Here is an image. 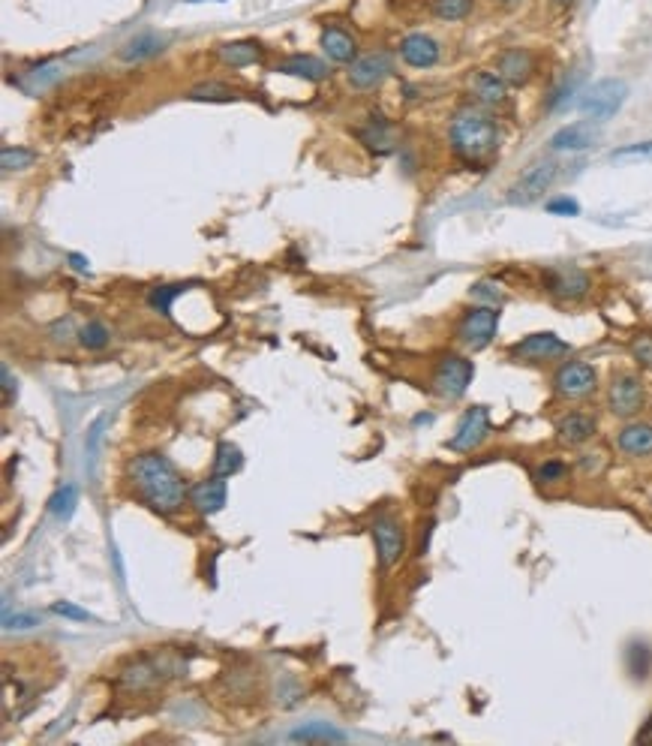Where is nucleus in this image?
Returning a JSON list of instances; mask_svg holds the SVG:
<instances>
[{
    "mask_svg": "<svg viewBox=\"0 0 652 746\" xmlns=\"http://www.w3.org/2000/svg\"><path fill=\"white\" fill-rule=\"evenodd\" d=\"M130 482L136 485V491L142 494V500L160 512V515H172L184 506V479L178 476V470L169 464V458H163L160 452H142L130 461L127 467Z\"/></svg>",
    "mask_w": 652,
    "mask_h": 746,
    "instance_id": "nucleus-1",
    "label": "nucleus"
},
{
    "mask_svg": "<svg viewBox=\"0 0 652 746\" xmlns=\"http://www.w3.org/2000/svg\"><path fill=\"white\" fill-rule=\"evenodd\" d=\"M451 151L463 163H484L499 148V124L484 106H460L448 124Z\"/></svg>",
    "mask_w": 652,
    "mask_h": 746,
    "instance_id": "nucleus-2",
    "label": "nucleus"
},
{
    "mask_svg": "<svg viewBox=\"0 0 652 746\" xmlns=\"http://www.w3.org/2000/svg\"><path fill=\"white\" fill-rule=\"evenodd\" d=\"M625 94H628V88H625L619 79H601V82H595L592 88H586V91L580 94L577 109H580V115L589 118L592 124H604V121H610V118L622 109Z\"/></svg>",
    "mask_w": 652,
    "mask_h": 746,
    "instance_id": "nucleus-3",
    "label": "nucleus"
},
{
    "mask_svg": "<svg viewBox=\"0 0 652 746\" xmlns=\"http://www.w3.org/2000/svg\"><path fill=\"white\" fill-rule=\"evenodd\" d=\"M472 377H475V367L469 358L457 355V352H448L436 361V370H433V392L445 401H457L466 395V389L472 386Z\"/></svg>",
    "mask_w": 652,
    "mask_h": 746,
    "instance_id": "nucleus-4",
    "label": "nucleus"
},
{
    "mask_svg": "<svg viewBox=\"0 0 652 746\" xmlns=\"http://www.w3.org/2000/svg\"><path fill=\"white\" fill-rule=\"evenodd\" d=\"M496 331H499V307H493V304L469 307L457 322V340L469 349L490 346Z\"/></svg>",
    "mask_w": 652,
    "mask_h": 746,
    "instance_id": "nucleus-5",
    "label": "nucleus"
},
{
    "mask_svg": "<svg viewBox=\"0 0 652 746\" xmlns=\"http://www.w3.org/2000/svg\"><path fill=\"white\" fill-rule=\"evenodd\" d=\"M556 178H559V166H556L553 160H538V163H532V166L514 181V187L508 190V199H511L514 205H532V202H538L544 193H550V187L556 184Z\"/></svg>",
    "mask_w": 652,
    "mask_h": 746,
    "instance_id": "nucleus-6",
    "label": "nucleus"
},
{
    "mask_svg": "<svg viewBox=\"0 0 652 746\" xmlns=\"http://www.w3.org/2000/svg\"><path fill=\"white\" fill-rule=\"evenodd\" d=\"M553 389L565 401H583L598 389V373L586 361H565L553 373Z\"/></svg>",
    "mask_w": 652,
    "mask_h": 746,
    "instance_id": "nucleus-7",
    "label": "nucleus"
},
{
    "mask_svg": "<svg viewBox=\"0 0 652 746\" xmlns=\"http://www.w3.org/2000/svg\"><path fill=\"white\" fill-rule=\"evenodd\" d=\"M373 542H376V557L382 569H391L394 563H400L403 551H406V533L403 524L391 515V512H379L370 524Z\"/></svg>",
    "mask_w": 652,
    "mask_h": 746,
    "instance_id": "nucleus-8",
    "label": "nucleus"
},
{
    "mask_svg": "<svg viewBox=\"0 0 652 746\" xmlns=\"http://www.w3.org/2000/svg\"><path fill=\"white\" fill-rule=\"evenodd\" d=\"M646 392L637 373H616L607 386V410L616 419H634L643 410Z\"/></svg>",
    "mask_w": 652,
    "mask_h": 746,
    "instance_id": "nucleus-9",
    "label": "nucleus"
},
{
    "mask_svg": "<svg viewBox=\"0 0 652 746\" xmlns=\"http://www.w3.org/2000/svg\"><path fill=\"white\" fill-rule=\"evenodd\" d=\"M541 280H544V289H547L553 298H559V301H580V298H586L589 289H592L589 274H586L583 268H577V265H553V268H544Z\"/></svg>",
    "mask_w": 652,
    "mask_h": 746,
    "instance_id": "nucleus-10",
    "label": "nucleus"
},
{
    "mask_svg": "<svg viewBox=\"0 0 652 746\" xmlns=\"http://www.w3.org/2000/svg\"><path fill=\"white\" fill-rule=\"evenodd\" d=\"M391 76H394V58H391V52H373L367 58H358L349 67V73H346V79H349V85L355 91H373V88H379Z\"/></svg>",
    "mask_w": 652,
    "mask_h": 746,
    "instance_id": "nucleus-11",
    "label": "nucleus"
},
{
    "mask_svg": "<svg viewBox=\"0 0 652 746\" xmlns=\"http://www.w3.org/2000/svg\"><path fill=\"white\" fill-rule=\"evenodd\" d=\"M568 352V343L553 334V331H538V334H529L523 340H517L511 346V358L517 361H529V364H541V361H553L559 355Z\"/></svg>",
    "mask_w": 652,
    "mask_h": 746,
    "instance_id": "nucleus-12",
    "label": "nucleus"
},
{
    "mask_svg": "<svg viewBox=\"0 0 652 746\" xmlns=\"http://www.w3.org/2000/svg\"><path fill=\"white\" fill-rule=\"evenodd\" d=\"M487 431H490V413H487V407H472V410H466V416L460 419L454 437L445 446L451 452H472V449H478L487 440Z\"/></svg>",
    "mask_w": 652,
    "mask_h": 746,
    "instance_id": "nucleus-13",
    "label": "nucleus"
},
{
    "mask_svg": "<svg viewBox=\"0 0 652 746\" xmlns=\"http://www.w3.org/2000/svg\"><path fill=\"white\" fill-rule=\"evenodd\" d=\"M496 73H499L508 85L523 88V85L532 79V73H535V55H532L529 49H520V46L505 49V52L496 55Z\"/></svg>",
    "mask_w": 652,
    "mask_h": 746,
    "instance_id": "nucleus-14",
    "label": "nucleus"
},
{
    "mask_svg": "<svg viewBox=\"0 0 652 746\" xmlns=\"http://www.w3.org/2000/svg\"><path fill=\"white\" fill-rule=\"evenodd\" d=\"M400 58H403V64H409L415 70H430L439 64L442 49L430 34H409L400 40Z\"/></svg>",
    "mask_w": 652,
    "mask_h": 746,
    "instance_id": "nucleus-15",
    "label": "nucleus"
},
{
    "mask_svg": "<svg viewBox=\"0 0 652 746\" xmlns=\"http://www.w3.org/2000/svg\"><path fill=\"white\" fill-rule=\"evenodd\" d=\"M469 91H472L475 103L484 106V109L505 106V100H508V82L496 70H478V73H472Z\"/></svg>",
    "mask_w": 652,
    "mask_h": 746,
    "instance_id": "nucleus-16",
    "label": "nucleus"
},
{
    "mask_svg": "<svg viewBox=\"0 0 652 746\" xmlns=\"http://www.w3.org/2000/svg\"><path fill=\"white\" fill-rule=\"evenodd\" d=\"M595 431H598V425L589 413H568L556 422V440L568 449L586 446L595 437Z\"/></svg>",
    "mask_w": 652,
    "mask_h": 746,
    "instance_id": "nucleus-17",
    "label": "nucleus"
},
{
    "mask_svg": "<svg viewBox=\"0 0 652 746\" xmlns=\"http://www.w3.org/2000/svg\"><path fill=\"white\" fill-rule=\"evenodd\" d=\"M226 500H229V485L223 482V476L196 482L190 488V503L196 506L199 515H217L226 506Z\"/></svg>",
    "mask_w": 652,
    "mask_h": 746,
    "instance_id": "nucleus-18",
    "label": "nucleus"
},
{
    "mask_svg": "<svg viewBox=\"0 0 652 746\" xmlns=\"http://www.w3.org/2000/svg\"><path fill=\"white\" fill-rule=\"evenodd\" d=\"M616 449L628 458H649L652 455V425L649 422H628L616 431Z\"/></svg>",
    "mask_w": 652,
    "mask_h": 746,
    "instance_id": "nucleus-19",
    "label": "nucleus"
},
{
    "mask_svg": "<svg viewBox=\"0 0 652 746\" xmlns=\"http://www.w3.org/2000/svg\"><path fill=\"white\" fill-rule=\"evenodd\" d=\"M322 52L334 61V64H355L358 61V40L340 28V25H328L322 31Z\"/></svg>",
    "mask_w": 652,
    "mask_h": 746,
    "instance_id": "nucleus-20",
    "label": "nucleus"
},
{
    "mask_svg": "<svg viewBox=\"0 0 652 746\" xmlns=\"http://www.w3.org/2000/svg\"><path fill=\"white\" fill-rule=\"evenodd\" d=\"M277 73L295 76V79H304V82H325L331 76L328 64L313 58V55H289L286 61L277 64Z\"/></svg>",
    "mask_w": 652,
    "mask_h": 746,
    "instance_id": "nucleus-21",
    "label": "nucleus"
},
{
    "mask_svg": "<svg viewBox=\"0 0 652 746\" xmlns=\"http://www.w3.org/2000/svg\"><path fill=\"white\" fill-rule=\"evenodd\" d=\"M598 142V130L589 124H568L550 136V151H586Z\"/></svg>",
    "mask_w": 652,
    "mask_h": 746,
    "instance_id": "nucleus-22",
    "label": "nucleus"
},
{
    "mask_svg": "<svg viewBox=\"0 0 652 746\" xmlns=\"http://www.w3.org/2000/svg\"><path fill=\"white\" fill-rule=\"evenodd\" d=\"M217 58L232 70H244V67H253L262 61V49L253 40H232V43L217 46Z\"/></svg>",
    "mask_w": 652,
    "mask_h": 746,
    "instance_id": "nucleus-23",
    "label": "nucleus"
},
{
    "mask_svg": "<svg viewBox=\"0 0 652 746\" xmlns=\"http://www.w3.org/2000/svg\"><path fill=\"white\" fill-rule=\"evenodd\" d=\"M163 46H166L163 37H157V34H142V37L130 40V43L118 52V58L127 61V64H139V61H148V58L160 55Z\"/></svg>",
    "mask_w": 652,
    "mask_h": 746,
    "instance_id": "nucleus-24",
    "label": "nucleus"
},
{
    "mask_svg": "<svg viewBox=\"0 0 652 746\" xmlns=\"http://www.w3.org/2000/svg\"><path fill=\"white\" fill-rule=\"evenodd\" d=\"M427 7L439 22H463L472 16L475 0H427Z\"/></svg>",
    "mask_w": 652,
    "mask_h": 746,
    "instance_id": "nucleus-25",
    "label": "nucleus"
},
{
    "mask_svg": "<svg viewBox=\"0 0 652 746\" xmlns=\"http://www.w3.org/2000/svg\"><path fill=\"white\" fill-rule=\"evenodd\" d=\"M187 97H190L193 103H232V100H238L241 94H238L235 88L223 85V82H202V85H196Z\"/></svg>",
    "mask_w": 652,
    "mask_h": 746,
    "instance_id": "nucleus-26",
    "label": "nucleus"
},
{
    "mask_svg": "<svg viewBox=\"0 0 652 746\" xmlns=\"http://www.w3.org/2000/svg\"><path fill=\"white\" fill-rule=\"evenodd\" d=\"M241 464H244V455H241V449L235 446V443H220L217 446V455H214V476H232V473H238L241 470Z\"/></svg>",
    "mask_w": 652,
    "mask_h": 746,
    "instance_id": "nucleus-27",
    "label": "nucleus"
},
{
    "mask_svg": "<svg viewBox=\"0 0 652 746\" xmlns=\"http://www.w3.org/2000/svg\"><path fill=\"white\" fill-rule=\"evenodd\" d=\"M37 151L31 148H22V145H4V151H0V166H4V172H22V169H31L37 163Z\"/></svg>",
    "mask_w": 652,
    "mask_h": 746,
    "instance_id": "nucleus-28",
    "label": "nucleus"
},
{
    "mask_svg": "<svg viewBox=\"0 0 652 746\" xmlns=\"http://www.w3.org/2000/svg\"><path fill=\"white\" fill-rule=\"evenodd\" d=\"M193 283H172V286H157V289H151V295H148V304L157 310V313H163V316H172V301L178 298V295H184L187 289H190Z\"/></svg>",
    "mask_w": 652,
    "mask_h": 746,
    "instance_id": "nucleus-29",
    "label": "nucleus"
},
{
    "mask_svg": "<svg viewBox=\"0 0 652 746\" xmlns=\"http://www.w3.org/2000/svg\"><path fill=\"white\" fill-rule=\"evenodd\" d=\"M79 506V488L76 485H64L52 500H49V512L58 518V521H70L73 512Z\"/></svg>",
    "mask_w": 652,
    "mask_h": 746,
    "instance_id": "nucleus-30",
    "label": "nucleus"
},
{
    "mask_svg": "<svg viewBox=\"0 0 652 746\" xmlns=\"http://www.w3.org/2000/svg\"><path fill=\"white\" fill-rule=\"evenodd\" d=\"M109 340H112V331H109L100 319H91V322L82 325V331H79V343H82L85 349H91V352L106 349Z\"/></svg>",
    "mask_w": 652,
    "mask_h": 746,
    "instance_id": "nucleus-31",
    "label": "nucleus"
},
{
    "mask_svg": "<svg viewBox=\"0 0 652 746\" xmlns=\"http://www.w3.org/2000/svg\"><path fill=\"white\" fill-rule=\"evenodd\" d=\"M346 734L325 725V722H313V725H304L298 731H292V740H343Z\"/></svg>",
    "mask_w": 652,
    "mask_h": 746,
    "instance_id": "nucleus-32",
    "label": "nucleus"
},
{
    "mask_svg": "<svg viewBox=\"0 0 652 746\" xmlns=\"http://www.w3.org/2000/svg\"><path fill=\"white\" fill-rule=\"evenodd\" d=\"M628 349H631V358L643 370H652V331H640L637 337H631Z\"/></svg>",
    "mask_w": 652,
    "mask_h": 746,
    "instance_id": "nucleus-33",
    "label": "nucleus"
},
{
    "mask_svg": "<svg viewBox=\"0 0 652 746\" xmlns=\"http://www.w3.org/2000/svg\"><path fill=\"white\" fill-rule=\"evenodd\" d=\"M106 425H109V416H100V419L91 425V431H88V467H91V473L97 470V461H100V443H103Z\"/></svg>",
    "mask_w": 652,
    "mask_h": 746,
    "instance_id": "nucleus-34",
    "label": "nucleus"
},
{
    "mask_svg": "<svg viewBox=\"0 0 652 746\" xmlns=\"http://www.w3.org/2000/svg\"><path fill=\"white\" fill-rule=\"evenodd\" d=\"M568 476V467L562 461H544L538 470H535V479L544 482V485H553V482H562Z\"/></svg>",
    "mask_w": 652,
    "mask_h": 746,
    "instance_id": "nucleus-35",
    "label": "nucleus"
},
{
    "mask_svg": "<svg viewBox=\"0 0 652 746\" xmlns=\"http://www.w3.org/2000/svg\"><path fill=\"white\" fill-rule=\"evenodd\" d=\"M52 611H55L58 617H67V620H76V623H97V617H94L91 611H85V608H79V605H73V602H55Z\"/></svg>",
    "mask_w": 652,
    "mask_h": 746,
    "instance_id": "nucleus-36",
    "label": "nucleus"
},
{
    "mask_svg": "<svg viewBox=\"0 0 652 746\" xmlns=\"http://www.w3.org/2000/svg\"><path fill=\"white\" fill-rule=\"evenodd\" d=\"M472 298L475 301H487V304H499L502 301V289L496 286V283H490V280H481V283H475L472 286Z\"/></svg>",
    "mask_w": 652,
    "mask_h": 746,
    "instance_id": "nucleus-37",
    "label": "nucleus"
},
{
    "mask_svg": "<svg viewBox=\"0 0 652 746\" xmlns=\"http://www.w3.org/2000/svg\"><path fill=\"white\" fill-rule=\"evenodd\" d=\"M613 160H652V142H637L613 151Z\"/></svg>",
    "mask_w": 652,
    "mask_h": 746,
    "instance_id": "nucleus-38",
    "label": "nucleus"
},
{
    "mask_svg": "<svg viewBox=\"0 0 652 746\" xmlns=\"http://www.w3.org/2000/svg\"><path fill=\"white\" fill-rule=\"evenodd\" d=\"M547 211H550V214H559V217H574V214H580V205H577L574 199H550V202H547Z\"/></svg>",
    "mask_w": 652,
    "mask_h": 746,
    "instance_id": "nucleus-39",
    "label": "nucleus"
},
{
    "mask_svg": "<svg viewBox=\"0 0 652 746\" xmlns=\"http://www.w3.org/2000/svg\"><path fill=\"white\" fill-rule=\"evenodd\" d=\"M7 629H34L40 626V614H7Z\"/></svg>",
    "mask_w": 652,
    "mask_h": 746,
    "instance_id": "nucleus-40",
    "label": "nucleus"
},
{
    "mask_svg": "<svg viewBox=\"0 0 652 746\" xmlns=\"http://www.w3.org/2000/svg\"><path fill=\"white\" fill-rule=\"evenodd\" d=\"M70 265H73L79 274H88V271H91V262H88L85 256H79V253H70Z\"/></svg>",
    "mask_w": 652,
    "mask_h": 746,
    "instance_id": "nucleus-41",
    "label": "nucleus"
},
{
    "mask_svg": "<svg viewBox=\"0 0 652 746\" xmlns=\"http://www.w3.org/2000/svg\"><path fill=\"white\" fill-rule=\"evenodd\" d=\"M4 389H7V404L13 401V389H16V383H13V373H10V367L4 364Z\"/></svg>",
    "mask_w": 652,
    "mask_h": 746,
    "instance_id": "nucleus-42",
    "label": "nucleus"
},
{
    "mask_svg": "<svg viewBox=\"0 0 652 746\" xmlns=\"http://www.w3.org/2000/svg\"><path fill=\"white\" fill-rule=\"evenodd\" d=\"M496 4H499V7H505V10H514V7H520V4H523V0H496Z\"/></svg>",
    "mask_w": 652,
    "mask_h": 746,
    "instance_id": "nucleus-43",
    "label": "nucleus"
},
{
    "mask_svg": "<svg viewBox=\"0 0 652 746\" xmlns=\"http://www.w3.org/2000/svg\"><path fill=\"white\" fill-rule=\"evenodd\" d=\"M553 4H556V7H568V4H571V0H553Z\"/></svg>",
    "mask_w": 652,
    "mask_h": 746,
    "instance_id": "nucleus-44",
    "label": "nucleus"
},
{
    "mask_svg": "<svg viewBox=\"0 0 652 746\" xmlns=\"http://www.w3.org/2000/svg\"><path fill=\"white\" fill-rule=\"evenodd\" d=\"M190 4H202V0H190Z\"/></svg>",
    "mask_w": 652,
    "mask_h": 746,
    "instance_id": "nucleus-45",
    "label": "nucleus"
}]
</instances>
